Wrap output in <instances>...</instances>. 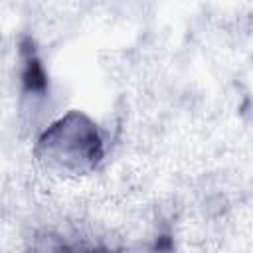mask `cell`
Instances as JSON below:
<instances>
[{
	"label": "cell",
	"instance_id": "cell-1",
	"mask_svg": "<svg viewBox=\"0 0 253 253\" xmlns=\"http://www.w3.org/2000/svg\"><path fill=\"white\" fill-rule=\"evenodd\" d=\"M36 156L59 174H89L105 156V140L97 123L81 113L69 111L51 121L36 140Z\"/></svg>",
	"mask_w": 253,
	"mask_h": 253
},
{
	"label": "cell",
	"instance_id": "cell-2",
	"mask_svg": "<svg viewBox=\"0 0 253 253\" xmlns=\"http://www.w3.org/2000/svg\"><path fill=\"white\" fill-rule=\"evenodd\" d=\"M20 59H22V69H20V79H22V89L28 97H43L47 91V73L45 67L34 47V42L26 38L20 47Z\"/></svg>",
	"mask_w": 253,
	"mask_h": 253
}]
</instances>
